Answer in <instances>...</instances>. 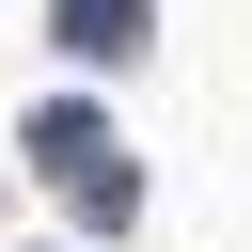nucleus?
Returning a JSON list of instances; mask_svg holds the SVG:
<instances>
[{"instance_id": "obj_1", "label": "nucleus", "mask_w": 252, "mask_h": 252, "mask_svg": "<svg viewBox=\"0 0 252 252\" xmlns=\"http://www.w3.org/2000/svg\"><path fill=\"white\" fill-rule=\"evenodd\" d=\"M63 32H79V47H126L142 16H126V0H63Z\"/></svg>"}]
</instances>
